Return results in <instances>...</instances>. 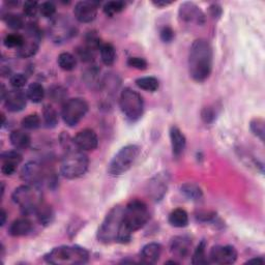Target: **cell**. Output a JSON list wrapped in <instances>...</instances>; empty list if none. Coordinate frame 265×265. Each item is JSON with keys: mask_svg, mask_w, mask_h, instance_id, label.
Returning <instances> with one entry per match:
<instances>
[{"mask_svg": "<svg viewBox=\"0 0 265 265\" xmlns=\"http://www.w3.org/2000/svg\"><path fill=\"white\" fill-rule=\"evenodd\" d=\"M214 51L208 41L198 39L194 41L189 52V73L194 81H206L213 72Z\"/></svg>", "mask_w": 265, "mask_h": 265, "instance_id": "obj_1", "label": "cell"}, {"mask_svg": "<svg viewBox=\"0 0 265 265\" xmlns=\"http://www.w3.org/2000/svg\"><path fill=\"white\" fill-rule=\"evenodd\" d=\"M150 219L147 205L141 200H132L123 208V230L121 241L129 242L135 231L143 228Z\"/></svg>", "mask_w": 265, "mask_h": 265, "instance_id": "obj_2", "label": "cell"}, {"mask_svg": "<svg viewBox=\"0 0 265 265\" xmlns=\"http://www.w3.org/2000/svg\"><path fill=\"white\" fill-rule=\"evenodd\" d=\"M44 259L53 265H81L90 260V253L78 245H60L47 253Z\"/></svg>", "mask_w": 265, "mask_h": 265, "instance_id": "obj_3", "label": "cell"}, {"mask_svg": "<svg viewBox=\"0 0 265 265\" xmlns=\"http://www.w3.org/2000/svg\"><path fill=\"white\" fill-rule=\"evenodd\" d=\"M123 208L119 205L114 206L109 213L106 215L98 230V239L104 244H110L119 242L122 233Z\"/></svg>", "mask_w": 265, "mask_h": 265, "instance_id": "obj_4", "label": "cell"}, {"mask_svg": "<svg viewBox=\"0 0 265 265\" xmlns=\"http://www.w3.org/2000/svg\"><path fill=\"white\" fill-rule=\"evenodd\" d=\"M90 167V158L77 147L66 150L60 165V172L66 180H77L83 176Z\"/></svg>", "mask_w": 265, "mask_h": 265, "instance_id": "obj_5", "label": "cell"}, {"mask_svg": "<svg viewBox=\"0 0 265 265\" xmlns=\"http://www.w3.org/2000/svg\"><path fill=\"white\" fill-rule=\"evenodd\" d=\"M12 199L15 204L20 206L22 213L26 216L35 214V210L43 201L39 187L27 184L18 187L13 193Z\"/></svg>", "mask_w": 265, "mask_h": 265, "instance_id": "obj_6", "label": "cell"}, {"mask_svg": "<svg viewBox=\"0 0 265 265\" xmlns=\"http://www.w3.org/2000/svg\"><path fill=\"white\" fill-rule=\"evenodd\" d=\"M120 109L131 122H135L142 117L144 113V101L139 93L127 87L119 97Z\"/></svg>", "mask_w": 265, "mask_h": 265, "instance_id": "obj_7", "label": "cell"}, {"mask_svg": "<svg viewBox=\"0 0 265 265\" xmlns=\"http://www.w3.org/2000/svg\"><path fill=\"white\" fill-rule=\"evenodd\" d=\"M140 151L141 148L135 144L122 147L111 160L108 166V173L112 176H119L129 171L138 158Z\"/></svg>", "mask_w": 265, "mask_h": 265, "instance_id": "obj_8", "label": "cell"}, {"mask_svg": "<svg viewBox=\"0 0 265 265\" xmlns=\"http://www.w3.org/2000/svg\"><path fill=\"white\" fill-rule=\"evenodd\" d=\"M88 112V104L82 98H74L67 100L61 110V117L65 125L69 128L76 127L85 117Z\"/></svg>", "mask_w": 265, "mask_h": 265, "instance_id": "obj_9", "label": "cell"}, {"mask_svg": "<svg viewBox=\"0 0 265 265\" xmlns=\"http://www.w3.org/2000/svg\"><path fill=\"white\" fill-rule=\"evenodd\" d=\"M77 32V26L67 16L57 17L50 26V37L56 44L68 42L70 39L76 37Z\"/></svg>", "mask_w": 265, "mask_h": 265, "instance_id": "obj_10", "label": "cell"}, {"mask_svg": "<svg viewBox=\"0 0 265 265\" xmlns=\"http://www.w3.org/2000/svg\"><path fill=\"white\" fill-rule=\"evenodd\" d=\"M41 33L37 25L30 24L27 28V38H24L23 45L18 49V55L22 58H28L37 54L40 47Z\"/></svg>", "mask_w": 265, "mask_h": 265, "instance_id": "obj_11", "label": "cell"}, {"mask_svg": "<svg viewBox=\"0 0 265 265\" xmlns=\"http://www.w3.org/2000/svg\"><path fill=\"white\" fill-rule=\"evenodd\" d=\"M237 251L232 245H216L210 251V262L216 264H233L237 260Z\"/></svg>", "mask_w": 265, "mask_h": 265, "instance_id": "obj_12", "label": "cell"}, {"mask_svg": "<svg viewBox=\"0 0 265 265\" xmlns=\"http://www.w3.org/2000/svg\"><path fill=\"white\" fill-rule=\"evenodd\" d=\"M21 179L27 185L40 187L45 180L42 165L38 162H28L21 170Z\"/></svg>", "mask_w": 265, "mask_h": 265, "instance_id": "obj_13", "label": "cell"}, {"mask_svg": "<svg viewBox=\"0 0 265 265\" xmlns=\"http://www.w3.org/2000/svg\"><path fill=\"white\" fill-rule=\"evenodd\" d=\"M99 3L96 2H79L74 9L76 20L80 23H92L98 16Z\"/></svg>", "mask_w": 265, "mask_h": 265, "instance_id": "obj_14", "label": "cell"}, {"mask_svg": "<svg viewBox=\"0 0 265 265\" xmlns=\"http://www.w3.org/2000/svg\"><path fill=\"white\" fill-rule=\"evenodd\" d=\"M180 19L187 23H196L202 25L205 22V15L202 10L193 3H184L179 11Z\"/></svg>", "mask_w": 265, "mask_h": 265, "instance_id": "obj_15", "label": "cell"}, {"mask_svg": "<svg viewBox=\"0 0 265 265\" xmlns=\"http://www.w3.org/2000/svg\"><path fill=\"white\" fill-rule=\"evenodd\" d=\"M169 186V175L158 173L148 183V195L154 201H160L166 195Z\"/></svg>", "mask_w": 265, "mask_h": 265, "instance_id": "obj_16", "label": "cell"}, {"mask_svg": "<svg viewBox=\"0 0 265 265\" xmlns=\"http://www.w3.org/2000/svg\"><path fill=\"white\" fill-rule=\"evenodd\" d=\"M73 140L76 147L82 151H92L97 149L99 146L98 135L92 129H84L80 131Z\"/></svg>", "mask_w": 265, "mask_h": 265, "instance_id": "obj_17", "label": "cell"}, {"mask_svg": "<svg viewBox=\"0 0 265 265\" xmlns=\"http://www.w3.org/2000/svg\"><path fill=\"white\" fill-rule=\"evenodd\" d=\"M27 95L21 90H14L8 92L7 97L4 100L5 106L10 112H20L27 105Z\"/></svg>", "mask_w": 265, "mask_h": 265, "instance_id": "obj_18", "label": "cell"}, {"mask_svg": "<svg viewBox=\"0 0 265 265\" xmlns=\"http://www.w3.org/2000/svg\"><path fill=\"white\" fill-rule=\"evenodd\" d=\"M192 249V240L185 235L175 236L170 243V251L178 259L184 260L189 257Z\"/></svg>", "mask_w": 265, "mask_h": 265, "instance_id": "obj_19", "label": "cell"}, {"mask_svg": "<svg viewBox=\"0 0 265 265\" xmlns=\"http://www.w3.org/2000/svg\"><path fill=\"white\" fill-rule=\"evenodd\" d=\"M170 141L173 155L175 157H180L184 153L187 146V139L185 134L178 127H171Z\"/></svg>", "mask_w": 265, "mask_h": 265, "instance_id": "obj_20", "label": "cell"}, {"mask_svg": "<svg viewBox=\"0 0 265 265\" xmlns=\"http://www.w3.org/2000/svg\"><path fill=\"white\" fill-rule=\"evenodd\" d=\"M162 255V245L157 242H150L143 246L140 254V260L145 264H155Z\"/></svg>", "mask_w": 265, "mask_h": 265, "instance_id": "obj_21", "label": "cell"}, {"mask_svg": "<svg viewBox=\"0 0 265 265\" xmlns=\"http://www.w3.org/2000/svg\"><path fill=\"white\" fill-rule=\"evenodd\" d=\"M32 222L27 218H20L15 220L10 228H9V233L14 237H21L26 236L32 231Z\"/></svg>", "mask_w": 265, "mask_h": 265, "instance_id": "obj_22", "label": "cell"}, {"mask_svg": "<svg viewBox=\"0 0 265 265\" xmlns=\"http://www.w3.org/2000/svg\"><path fill=\"white\" fill-rule=\"evenodd\" d=\"M10 141L16 149H27L30 146L31 138L22 130H15L10 135Z\"/></svg>", "mask_w": 265, "mask_h": 265, "instance_id": "obj_23", "label": "cell"}, {"mask_svg": "<svg viewBox=\"0 0 265 265\" xmlns=\"http://www.w3.org/2000/svg\"><path fill=\"white\" fill-rule=\"evenodd\" d=\"M169 224L175 228H184L189 224V215L183 208H176L169 215Z\"/></svg>", "mask_w": 265, "mask_h": 265, "instance_id": "obj_24", "label": "cell"}, {"mask_svg": "<svg viewBox=\"0 0 265 265\" xmlns=\"http://www.w3.org/2000/svg\"><path fill=\"white\" fill-rule=\"evenodd\" d=\"M35 215H37L40 223L44 226L50 225L54 220V213H53L52 207L44 201H42V203L38 206L37 210H35Z\"/></svg>", "mask_w": 265, "mask_h": 265, "instance_id": "obj_25", "label": "cell"}, {"mask_svg": "<svg viewBox=\"0 0 265 265\" xmlns=\"http://www.w3.org/2000/svg\"><path fill=\"white\" fill-rule=\"evenodd\" d=\"M26 95L32 103L40 104L45 99V88L41 83L33 82L28 86Z\"/></svg>", "mask_w": 265, "mask_h": 265, "instance_id": "obj_26", "label": "cell"}, {"mask_svg": "<svg viewBox=\"0 0 265 265\" xmlns=\"http://www.w3.org/2000/svg\"><path fill=\"white\" fill-rule=\"evenodd\" d=\"M182 193L184 195L192 200V201H199L203 197V192L202 189L194 183H186L181 188Z\"/></svg>", "mask_w": 265, "mask_h": 265, "instance_id": "obj_27", "label": "cell"}, {"mask_svg": "<svg viewBox=\"0 0 265 265\" xmlns=\"http://www.w3.org/2000/svg\"><path fill=\"white\" fill-rule=\"evenodd\" d=\"M101 59L103 63L107 66H111L114 64L116 60V51L112 44L105 43L100 48Z\"/></svg>", "mask_w": 265, "mask_h": 265, "instance_id": "obj_28", "label": "cell"}, {"mask_svg": "<svg viewBox=\"0 0 265 265\" xmlns=\"http://www.w3.org/2000/svg\"><path fill=\"white\" fill-rule=\"evenodd\" d=\"M43 118H44V122H45L46 127L49 129L55 128L57 126L58 120H59L57 111L50 104L45 105V107L43 109Z\"/></svg>", "mask_w": 265, "mask_h": 265, "instance_id": "obj_29", "label": "cell"}, {"mask_svg": "<svg viewBox=\"0 0 265 265\" xmlns=\"http://www.w3.org/2000/svg\"><path fill=\"white\" fill-rule=\"evenodd\" d=\"M57 63L61 69L65 70V72H70L77 66V58L68 52H63L58 55Z\"/></svg>", "mask_w": 265, "mask_h": 265, "instance_id": "obj_30", "label": "cell"}, {"mask_svg": "<svg viewBox=\"0 0 265 265\" xmlns=\"http://www.w3.org/2000/svg\"><path fill=\"white\" fill-rule=\"evenodd\" d=\"M136 85L141 88V90L154 93L158 90V86H160V82L155 77H142L136 80Z\"/></svg>", "mask_w": 265, "mask_h": 265, "instance_id": "obj_31", "label": "cell"}, {"mask_svg": "<svg viewBox=\"0 0 265 265\" xmlns=\"http://www.w3.org/2000/svg\"><path fill=\"white\" fill-rule=\"evenodd\" d=\"M192 263L196 264V265L208 264L209 263V260L207 259V256H206V242H205V240H202L198 244L197 249L195 250V252H194V254H193Z\"/></svg>", "mask_w": 265, "mask_h": 265, "instance_id": "obj_32", "label": "cell"}, {"mask_svg": "<svg viewBox=\"0 0 265 265\" xmlns=\"http://www.w3.org/2000/svg\"><path fill=\"white\" fill-rule=\"evenodd\" d=\"M4 20L8 27L13 30H20L25 25L23 17L17 14H8L6 17H4Z\"/></svg>", "mask_w": 265, "mask_h": 265, "instance_id": "obj_33", "label": "cell"}, {"mask_svg": "<svg viewBox=\"0 0 265 265\" xmlns=\"http://www.w3.org/2000/svg\"><path fill=\"white\" fill-rule=\"evenodd\" d=\"M126 9V4L123 2H109L106 3L103 7V11L106 16L113 17L116 14H119Z\"/></svg>", "mask_w": 265, "mask_h": 265, "instance_id": "obj_34", "label": "cell"}, {"mask_svg": "<svg viewBox=\"0 0 265 265\" xmlns=\"http://www.w3.org/2000/svg\"><path fill=\"white\" fill-rule=\"evenodd\" d=\"M41 118L37 113L29 114L22 119V127L25 130H37L41 127Z\"/></svg>", "mask_w": 265, "mask_h": 265, "instance_id": "obj_35", "label": "cell"}, {"mask_svg": "<svg viewBox=\"0 0 265 265\" xmlns=\"http://www.w3.org/2000/svg\"><path fill=\"white\" fill-rule=\"evenodd\" d=\"M250 128L252 133L258 137L262 142L264 141V135H265V127H264V120L262 118H254L250 122Z\"/></svg>", "mask_w": 265, "mask_h": 265, "instance_id": "obj_36", "label": "cell"}, {"mask_svg": "<svg viewBox=\"0 0 265 265\" xmlns=\"http://www.w3.org/2000/svg\"><path fill=\"white\" fill-rule=\"evenodd\" d=\"M24 43V37L20 34H9L5 38L4 44L7 48H16L19 49Z\"/></svg>", "mask_w": 265, "mask_h": 265, "instance_id": "obj_37", "label": "cell"}, {"mask_svg": "<svg viewBox=\"0 0 265 265\" xmlns=\"http://www.w3.org/2000/svg\"><path fill=\"white\" fill-rule=\"evenodd\" d=\"M50 96L52 98V100L56 102V103H62L63 104L66 102V97H67V93L66 91L64 90L63 87L61 86H55L53 87L51 90V93H50Z\"/></svg>", "mask_w": 265, "mask_h": 265, "instance_id": "obj_38", "label": "cell"}, {"mask_svg": "<svg viewBox=\"0 0 265 265\" xmlns=\"http://www.w3.org/2000/svg\"><path fill=\"white\" fill-rule=\"evenodd\" d=\"M27 81H28V79H27L26 75L22 74V73L14 74L10 79L11 85L15 88V90H21V88H23L27 84Z\"/></svg>", "mask_w": 265, "mask_h": 265, "instance_id": "obj_39", "label": "cell"}, {"mask_svg": "<svg viewBox=\"0 0 265 265\" xmlns=\"http://www.w3.org/2000/svg\"><path fill=\"white\" fill-rule=\"evenodd\" d=\"M2 161L11 162V163H15L17 165H19L22 162V155L16 150L6 151L2 154Z\"/></svg>", "mask_w": 265, "mask_h": 265, "instance_id": "obj_40", "label": "cell"}, {"mask_svg": "<svg viewBox=\"0 0 265 265\" xmlns=\"http://www.w3.org/2000/svg\"><path fill=\"white\" fill-rule=\"evenodd\" d=\"M39 11H40V5L37 2H25L23 5L24 15L29 18H33L37 16Z\"/></svg>", "mask_w": 265, "mask_h": 265, "instance_id": "obj_41", "label": "cell"}, {"mask_svg": "<svg viewBox=\"0 0 265 265\" xmlns=\"http://www.w3.org/2000/svg\"><path fill=\"white\" fill-rule=\"evenodd\" d=\"M40 13L44 18H52L56 13V7L53 3L47 2L40 6Z\"/></svg>", "mask_w": 265, "mask_h": 265, "instance_id": "obj_42", "label": "cell"}, {"mask_svg": "<svg viewBox=\"0 0 265 265\" xmlns=\"http://www.w3.org/2000/svg\"><path fill=\"white\" fill-rule=\"evenodd\" d=\"M129 66L137 69H146L147 68V61L144 58L141 57H130L128 60Z\"/></svg>", "mask_w": 265, "mask_h": 265, "instance_id": "obj_43", "label": "cell"}, {"mask_svg": "<svg viewBox=\"0 0 265 265\" xmlns=\"http://www.w3.org/2000/svg\"><path fill=\"white\" fill-rule=\"evenodd\" d=\"M216 116H217V113L216 111L211 108V107H205L202 112H201V117H202V120L205 122V123H211L215 119H216Z\"/></svg>", "mask_w": 265, "mask_h": 265, "instance_id": "obj_44", "label": "cell"}, {"mask_svg": "<svg viewBox=\"0 0 265 265\" xmlns=\"http://www.w3.org/2000/svg\"><path fill=\"white\" fill-rule=\"evenodd\" d=\"M174 37H175L174 31H173V29H172L171 27H169V26L164 27V28L161 30V32H160V38H161V40H162L164 43H170V42H172L173 39H174Z\"/></svg>", "mask_w": 265, "mask_h": 265, "instance_id": "obj_45", "label": "cell"}, {"mask_svg": "<svg viewBox=\"0 0 265 265\" xmlns=\"http://www.w3.org/2000/svg\"><path fill=\"white\" fill-rule=\"evenodd\" d=\"M18 168V165L15 163H11V162H3V166H2V172L4 175L6 176H11L13 175L16 170Z\"/></svg>", "mask_w": 265, "mask_h": 265, "instance_id": "obj_46", "label": "cell"}, {"mask_svg": "<svg viewBox=\"0 0 265 265\" xmlns=\"http://www.w3.org/2000/svg\"><path fill=\"white\" fill-rule=\"evenodd\" d=\"M210 14L214 18H219L222 15V9L218 5H213L209 8Z\"/></svg>", "mask_w": 265, "mask_h": 265, "instance_id": "obj_47", "label": "cell"}, {"mask_svg": "<svg viewBox=\"0 0 265 265\" xmlns=\"http://www.w3.org/2000/svg\"><path fill=\"white\" fill-rule=\"evenodd\" d=\"M172 2H163V0H157V2H152V5L156 8H165L167 6H170Z\"/></svg>", "mask_w": 265, "mask_h": 265, "instance_id": "obj_48", "label": "cell"}, {"mask_svg": "<svg viewBox=\"0 0 265 265\" xmlns=\"http://www.w3.org/2000/svg\"><path fill=\"white\" fill-rule=\"evenodd\" d=\"M0 217H2V222H0V225L5 226V224L7 222V213L4 208L2 209V215H0Z\"/></svg>", "mask_w": 265, "mask_h": 265, "instance_id": "obj_49", "label": "cell"}, {"mask_svg": "<svg viewBox=\"0 0 265 265\" xmlns=\"http://www.w3.org/2000/svg\"><path fill=\"white\" fill-rule=\"evenodd\" d=\"M251 262H257V263H264V259L262 257H257V258H253L251 260L248 261V263H251Z\"/></svg>", "mask_w": 265, "mask_h": 265, "instance_id": "obj_50", "label": "cell"}]
</instances>
